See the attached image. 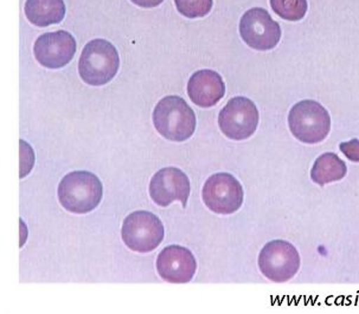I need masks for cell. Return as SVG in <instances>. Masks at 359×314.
<instances>
[{
	"instance_id": "1",
	"label": "cell",
	"mask_w": 359,
	"mask_h": 314,
	"mask_svg": "<svg viewBox=\"0 0 359 314\" xmlns=\"http://www.w3.org/2000/svg\"><path fill=\"white\" fill-rule=\"evenodd\" d=\"M104 187L90 171H77L65 175L58 186V200L62 207L74 214H87L100 205Z\"/></svg>"
},
{
	"instance_id": "2",
	"label": "cell",
	"mask_w": 359,
	"mask_h": 314,
	"mask_svg": "<svg viewBox=\"0 0 359 314\" xmlns=\"http://www.w3.org/2000/svg\"><path fill=\"white\" fill-rule=\"evenodd\" d=\"M195 111L180 96H166L153 111V124L158 133L168 141L184 142L196 130Z\"/></svg>"
},
{
	"instance_id": "3",
	"label": "cell",
	"mask_w": 359,
	"mask_h": 314,
	"mask_svg": "<svg viewBox=\"0 0 359 314\" xmlns=\"http://www.w3.org/2000/svg\"><path fill=\"white\" fill-rule=\"evenodd\" d=\"M118 50L106 39H94L84 46L79 62V73L84 83L101 87L109 83L118 73Z\"/></svg>"
},
{
	"instance_id": "4",
	"label": "cell",
	"mask_w": 359,
	"mask_h": 314,
	"mask_svg": "<svg viewBox=\"0 0 359 314\" xmlns=\"http://www.w3.org/2000/svg\"><path fill=\"white\" fill-rule=\"evenodd\" d=\"M288 125L290 133L302 143H320L330 134L331 117L320 103L305 99L290 109Z\"/></svg>"
},
{
	"instance_id": "5",
	"label": "cell",
	"mask_w": 359,
	"mask_h": 314,
	"mask_svg": "<svg viewBox=\"0 0 359 314\" xmlns=\"http://www.w3.org/2000/svg\"><path fill=\"white\" fill-rule=\"evenodd\" d=\"M121 238L130 250L149 253L164 240V226L152 213L134 212L127 216L121 228Z\"/></svg>"
},
{
	"instance_id": "6",
	"label": "cell",
	"mask_w": 359,
	"mask_h": 314,
	"mask_svg": "<svg viewBox=\"0 0 359 314\" xmlns=\"http://www.w3.org/2000/svg\"><path fill=\"white\" fill-rule=\"evenodd\" d=\"M204 205L211 212L229 215L241 208L245 193L240 181L228 173H218L208 178L202 192Z\"/></svg>"
},
{
	"instance_id": "7",
	"label": "cell",
	"mask_w": 359,
	"mask_h": 314,
	"mask_svg": "<svg viewBox=\"0 0 359 314\" xmlns=\"http://www.w3.org/2000/svg\"><path fill=\"white\" fill-rule=\"evenodd\" d=\"M259 110L255 103L247 97H233L226 103L218 116L222 133L233 141L252 137L259 125Z\"/></svg>"
},
{
	"instance_id": "8",
	"label": "cell",
	"mask_w": 359,
	"mask_h": 314,
	"mask_svg": "<svg viewBox=\"0 0 359 314\" xmlns=\"http://www.w3.org/2000/svg\"><path fill=\"white\" fill-rule=\"evenodd\" d=\"M259 267L268 280L286 283L298 273L300 255L292 243L274 240L261 250Z\"/></svg>"
},
{
	"instance_id": "9",
	"label": "cell",
	"mask_w": 359,
	"mask_h": 314,
	"mask_svg": "<svg viewBox=\"0 0 359 314\" xmlns=\"http://www.w3.org/2000/svg\"><path fill=\"white\" fill-rule=\"evenodd\" d=\"M240 34L243 42L254 50L274 49L281 39V27L262 8H252L242 15Z\"/></svg>"
},
{
	"instance_id": "10",
	"label": "cell",
	"mask_w": 359,
	"mask_h": 314,
	"mask_svg": "<svg viewBox=\"0 0 359 314\" xmlns=\"http://www.w3.org/2000/svg\"><path fill=\"white\" fill-rule=\"evenodd\" d=\"M190 192L189 178L178 168H163L153 175L149 182V197L161 207H168L172 202L180 201L185 208Z\"/></svg>"
},
{
	"instance_id": "11",
	"label": "cell",
	"mask_w": 359,
	"mask_h": 314,
	"mask_svg": "<svg viewBox=\"0 0 359 314\" xmlns=\"http://www.w3.org/2000/svg\"><path fill=\"white\" fill-rule=\"evenodd\" d=\"M34 53L44 68L61 69L73 61L76 53V41L67 31L48 32L36 39Z\"/></svg>"
},
{
	"instance_id": "12",
	"label": "cell",
	"mask_w": 359,
	"mask_h": 314,
	"mask_svg": "<svg viewBox=\"0 0 359 314\" xmlns=\"http://www.w3.org/2000/svg\"><path fill=\"white\" fill-rule=\"evenodd\" d=\"M157 271L161 279L170 284H187L195 276L197 262L187 248L172 245L165 247L158 255Z\"/></svg>"
},
{
	"instance_id": "13",
	"label": "cell",
	"mask_w": 359,
	"mask_h": 314,
	"mask_svg": "<svg viewBox=\"0 0 359 314\" xmlns=\"http://www.w3.org/2000/svg\"><path fill=\"white\" fill-rule=\"evenodd\" d=\"M187 95L196 106L211 108L226 95V84L214 70H199L189 80Z\"/></svg>"
},
{
	"instance_id": "14",
	"label": "cell",
	"mask_w": 359,
	"mask_h": 314,
	"mask_svg": "<svg viewBox=\"0 0 359 314\" xmlns=\"http://www.w3.org/2000/svg\"><path fill=\"white\" fill-rule=\"evenodd\" d=\"M24 10L29 22L36 27H50L65 20L63 0H27Z\"/></svg>"
},
{
	"instance_id": "15",
	"label": "cell",
	"mask_w": 359,
	"mask_h": 314,
	"mask_svg": "<svg viewBox=\"0 0 359 314\" xmlns=\"http://www.w3.org/2000/svg\"><path fill=\"white\" fill-rule=\"evenodd\" d=\"M348 173L344 161L334 152H326L319 156L314 162L311 178L319 186H325L331 182L340 181Z\"/></svg>"
},
{
	"instance_id": "16",
	"label": "cell",
	"mask_w": 359,
	"mask_h": 314,
	"mask_svg": "<svg viewBox=\"0 0 359 314\" xmlns=\"http://www.w3.org/2000/svg\"><path fill=\"white\" fill-rule=\"evenodd\" d=\"M271 6L276 15L288 22H299L307 13V0H271Z\"/></svg>"
},
{
	"instance_id": "17",
	"label": "cell",
	"mask_w": 359,
	"mask_h": 314,
	"mask_svg": "<svg viewBox=\"0 0 359 314\" xmlns=\"http://www.w3.org/2000/svg\"><path fill=\"white\" fill-rule=\"evenodd\" d=\"M180 15L189 20L202 18L211 11L214 0H175Z\"/></svg>"
},
{
	"instance_id": "18",
	"label": "cell",
	"mask_w": 359,
	"mask_h": 314,
	"mask_svg": "<svg viewBox=\"0 0 359 314\" xmlns=\"http://www.w3.org/2000/svg\"><path fill=\"white\" fill-rule=\"evenodd\" d=\"M340 152H343L352 162H359V140H353L343 142L339 145Z\"/></svg>"
},
{
	"instance_id": "19",
	"label": "cell",
	"mask_w": 359,
	"mask_h": 314,
	"mask_svg": "<svg viewBox=\"0 0 359 314\" xmlns=\"http://www.w3.org/2000/svg\"><path fill=\"white\" fill-rule=\"evenodd\" d=\"M130 1L140 8H152L159 6L164 0H130Z\"/></svg>"
}]
</instances>
